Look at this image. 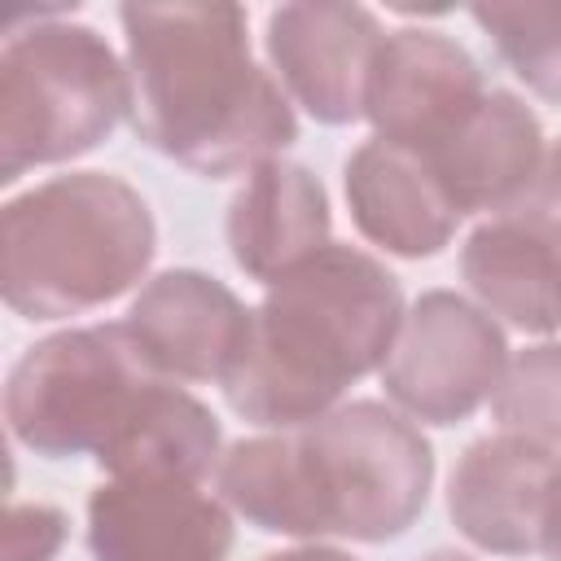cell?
I'll use <instances>...</instances> for the list:
<instances>
[{"label": "cell", "instance_id": "1", "mask_svg": "<svg viewBox=\"0 0 561 561\" xmlns=\"http://www.w3.org/2000/svg\"><path fill=\"white\" fill-rule=\"evenodd\" d=\"M131 127L180 167L224 180L272 162L294 136L276 79L250 61L237 4H123Z\"/></svg>", "mask_w": 561, "mask_h": 561}, {"label": "cell", "instance_id": "2", "mask_svg": "<svg viewBox=\"0 0 561 561\" xmlns=\"http://www.w3.org/2000/svg\"><path fill=\"white\" fill-rule=\"evenodd\" d=\"M219 495L259 530L381 543L425 508L434 456L416 425L381 403H346L311 425L228 447Z\"/></svg>", "mask_w": 561, "mask_h": 561}, {"label": "cell", "instance_id": "3", "mask_svg": "<svg viewBox=\"0 0 561 561\" xmlns=\"http://www.w3.org/2000/svg\"><path fill=\"white\" fill-rule=\"evenodd\" d=\"M403 329L399 280L355 245H324L250 311L245 346L224 377L237 416L298 430L333 412L342 390L390 359Z\"/></svg>", "mask_w": 561, "mask_h": 561}, {"label": "cell", "instance_id": "4", "mask_svg": "<svg viewBox=\"0 0 561 561\" xmlns=\"http://www.w3.org/2000/svg\"><path fill=\"white\" fill-rule=\"evenodd\" d=\"M158 232L149 202L118 175L70 171L4 206V302L22 320H61L127 294Z\"/></svg>", "mask_w": 561, "mask_h": 561}, {"label": "cell", "instance_id": "5", "mask_svg": "<svg viewBox=\"0 0 561 561\" xmlns=\"http://www.w3.org/2000/svg\"><path fill=\"white\" fill-rule=\"evenodd\" d=\"M131 110L114 48L79 22H35L0 53V180L96 149Z\"/></svg>", "mask_w": 561, "mask_h": 561}, {"label": "cell", "instance_id": "6", "mask_svg": "<svg viewBox=\"0 0 561 561\" xmlns=\"http://www.w3.org/2000/svg\"><path fill=\"white\" fill-rule=\"evenodd\" d=\"M153 381L167 377L153 373L127 324L66 329L9 368L4 416L35 456H101Z\"/></svg>", "mask_w": 561, "mask_h": 561}, {"label": "cell", "instance_id": "7", "mask_svg": "<svg viewBox=\"0 0 561 561\" xmlns=\"http://www.w3.org/2000/svg\"><path fill=\"white\" fill-rule=\"evenodd\" d=\"M508 346L473 302L434 289L425 294L381 364L386 394L416 421L456 425L491 390H500Z\"/></svg>", "mask_w": 561, "mask_h": 561}, {"label": "cell", "instance_id": "8", "mask_svg": "<svg viewBox=\"0 0 561 561\" xmlns=\"http://www.w3.org/2000/svg\"><path fill=\"white\" fill-rule=\"evenodd\" d=\"M486 96L478 61L438 31H394L377 48L364 114L377 140L430 158Z\"/></svg>", "mask_w": 561, "mask_h": 561}, {"label": "cell", "instance_id": "9", "mask_svg": "<svg viewBox=\"0 0 561 561\" xmlns=\"http://www.w3.org/2000/svg\"><path fill=\"white\" fill-rule=\"evenodd\" d=\"M92 561H228L232 522L184 478H110L88 500Z\"/></svg>", "mask_w": 561, "mask_h": 561}, {"label": "cell", "instance_id": "10", "mask_svg": "<svg viewBox=\"0 0 561 561\" xmlns=\"http://www.w3.org/2000/svg\"><path fill=\"white\" fill-rule=\"evenodd\" d=\"M561 460L522 434L478 438L451 469L447 508L460 535L500 557L543 552Z\"/></svg>", "mask_w": 561, "mask_h": 561}, {"label": "cell", "instance_id": "11", "mask_svg": "<svg viewBox=\"0 0 561 561\" xmlns=\"http://www.w3.org/2000/svg\"><path fill=\"white\" fill-rule=\"evenodd\" d=\"M381 44L377 18L359 4H285L267 18V48L285 88L311 118L333 127L364 114Z\"/></svg>", "mask_w": 561, "mask_h": 561}, {"label": "cell", "instance_id": "12", "mask_svg": "<svg viewBox=\"0 0 561 561\" xmlns=\"http://www.w3.org/2000/svg\"><path fill=\"white\" fill-rule=\"evenodd\" d=\"M123 324L158 377L224 381L245 346L250 311L215 276L175 267L140 289Z\"/></svg>", "mask_w": 561, "mask_h": 561}, {"label": "cell", "instance_id": "13", "mask_svg": "<svg viewBox=\"0 0 561 561\" xmlns=\"http://www.w3.org/2000/svg\"><path fill=\"white\" fill-rule=\"evenodd\" d=\"M421 162L460 215L508 210L543 162V131L513 92H486L478 110Z\"/></svg>", "mask_w": 561, "mask_h": 561}, {"label": "cell", "instance_id": "14", "mask_svg": "<svg viewBox=\"0 0 561 561\" xmlns=\"http://www.w3.org/2000/svg\"><path fill=\"white\" fill-rule=\"evenodd\" d=\"M346 202L359 232L403 259L438 254L460 224L434 171L386 140H368L346 158Z\"/></svg>", "mask_w": 561, "mask_h": 561}, {"label": "cell", "instance_id": "15", "mask_svg": "<svg viewBox=\"0 0 561 561\" xmlns=\"http://www.w3.org/2000/svg\"><path fill=\"white\" fill-rule=\"evenodd\" d=\"M329 202L320 180L298 162H263L228 210V245L245 276L272 285L329 241Z\"/></svg>", "mask_w": 561, "mask_h": 561}, {"label": "cell", "instance_id": "16", "mask_svg": "<svg viewBox=\"0 0 561 561\" xmlns=\"http://www.w3.org/2000/svg\"><path fill=\"white\" fill-rule=\"evenodd\" d=\"M460 272L486 311L526 333L561 329V254L513 219L482 224L460 250Z\"/></svg>", "mask_w": 561, "mask_h": 561}, {"label": "cell", "instance_id": "17", "mask_svg": "<svg viewBox=\"0 0 561 561\" xmlns=\"http://www.w3.org/2000/svg\"><path fill=\"white\" fill-rule=\"evenodd\" d=\"M219 421L215 412L171 381H153L131 421L96 456L110 478H184L202 482L219 469Z\"/></svg>", "mask_w": 561, "mask_h": 561}, {"label": "cell", "instance_id": "18", "mask_svg": "<svg viewBox=\"0 0 561 561\" xmlns=\"http://www.w3.org/2000/svg\"><path fill=\"white\" fill-rule=\"evenodd\" d=\"M473 22L526 88L561 105V4H473Z\"/></svg>", "mask_w": 561, "mask_h": 561}, {"label": "cell", "instance_id": "19", "mask_svg": "<svg viewBox=\"0 0 561 561\" xmlns=\"http://www.w3.org/2000/svg\"><path fill=\"white\" fill-rule=\"evenodd\" d=\"M491 408L508 434L543 447L561 443V342L522 351L508 364Z\"/></svg>", "mask_w": 561, "mask_h": 561}, {"label": "cell", "instance_id": "20", "mask_svg": "<svg viewBox=\"0 0 561 561\" xmlns=\"http://www.w3.org/2000/svg\"><path fill=\"white\" fill-rule=\"evenodd\" d=\"M504 219L530 228L535 237H543L561 254V140H552L543 149V162H539L530 188L504 210Z\"/></svg>", "mask_w": 561, "mask_h": 561}, {"label": "cell", "instance_id": "21", "mask_svg": "<svg viewBox=\"0 0 561 561\" xmlns=\"http://www.w3.org/2000/svg\"><path fill=\"white\" fill-rule=\"evenodd\" d=\"M66 517L48 504H13L4 526V561H53L61 548Z\"/></svg>", "mask_w": 561, "mask_h": 561}, {"label": "cell", "instance_id": "22", "mask_svg": "<svg viewBox=\"0 0 561 561\" xmlns=\"http://www.w3.org/2000/svg\"><path fill=\"white\" fill-rule=\"evenodd\" d=\"M543 557H548V561H561V469H557V491H552V513H548Z\"/></svg>", "mask_w": 561, "mask_h": 561}, {"label": "cell", "instance_id": "23", "mask_svg": "<svg viewBox=\"0 0 561 561\" xmlns=\"http://www.w3.org/2000/svg\"><path fill=\"white\" fill-rule=\"evenodd\" d=\"M263 561H355V557L333 552V548H294V552H272Z\"/></svg>", "mask_w": 561, "mask_h": 561}, {"label": "cell", "instance_id": "24", "mask_svg": "<svg viewBox=\"0 0 561 561\" xmlns=\"http://www.w3.org/2000/svg\"><path fill=\"white\" fill-rule=\"evenodd\" d=\"M425 561H473V557H465V552H447V548H443V552H430Z\"/></svg>", "mask_w": 561, "mask_h": 561}]
</instances>
